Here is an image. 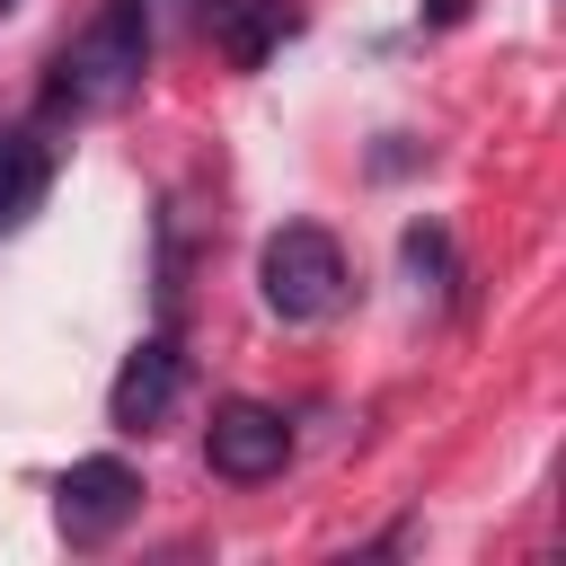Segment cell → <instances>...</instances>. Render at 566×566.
I'll use <instances>...</instances> for the list:
<instances>
[{"label": "cell", "instance_id": "4", "mask_svg": "<svg viewBox=\"0 0 566 566\" xmlns=\"http://www.w3.org/2000/svg\"><path fill=\"white\" fill-rule=\"evenodd\" d=\"M203 460H212V478H230V486H265V478H283V460H292V424H283V407H265V398H221L212 424H203Z\"/></svg>", "mask_w": 566, "mask_h": 566}, {"label": "cell", "instance_id": "9", "mask_svg": "<svg viewBox=\"0 0 566 566\" xmlns=\"http://www.w3.org/2000/svg\"><path fill=\"white\" fill-rule=\"evenodd\" d=\"M9 9H18V0H0V18H9Z\"/></svg>", "mask_w": 566, "mask_h": 566}, {"label": "cell", "instance_id": "7", "mask_svg": "<svg viewBox=\"0 0 566 566\" xmlns=\"http://www.w3.org/2000/svg\"><path fill=\"white\" fill-rule=\"evenodd\" d=\"M44 186H53L44 142H35V133H18V124H0V239L44 203Z\"/></svg>", "mask_w": 566, "mask_h": 566}, {"label": "cell", "instance_id": "2", "mask_svg": "<svg viewBox=\"0 0 566 566\" xmlns=\"http://www.w3.org/2000/svg\"><path fill=\"white\" fill-rule=\"evenodd\" d=\"M256 292H265V310H274L283 327H318V318L345 310L354 274H345V248H336L318 221H283V230H265V248H256Z\"/></svg>", "mask_w": 566, "mask_h": 566}, {"label": "cell", "instance_id": "6", "mask_svg": "<svg viewBox=\"0 0 566 566\" xmlns=\"http://www.w3.org/2000/svg\"><path fill=\"white\" fill-rule=\"evenodd\" d=\"M203 18H212V44L230 53V71H256L301 27V9H283V0H203Z\"/></svg>", "mask_w": 566, "mask_h": 566}, {"label": "cell", "instance_id": "1", "mask_svg": "<svg viewBox=\"0 0 566 566\" xmlns=\"http://www.w3.org/2000/svg\"><path fill=\"white\" fill-rule=\"evenodd\" d=\"M150 71V0H106L62 53H53V80H44V115L53 124H80V115H106L142 88Z\"/></svg>", "mask_w": 566, "mask_h": 566}, {"label": "cell", "instance_id": "8", "mask_svg": "<svg viewBox=\"0 0 566 566\" xmlns=\"http://www.w3.org/2000/svg\"><path fill=\"white\" fill-rule=\"evenodd\" d=\"M460 9H469V0H424V18H433V27H451Z\"/></svg>", "mask_w": 566, "mask_h": 566}, {"label": "cell", "instance_id": "3", "mask_svg": "<svg viewBox=\"0 0 566 566\" xmlns=\"http://www.w3.org/2000/svg\"><path fill=\"white\" fill-rule=\"evenodd\" d=\"M133 513H142V469H133V460H115V451L71 460V469H62V486H53V522H62V539H71V548H106Z\"/></svg>", "mask_w": 566, "mask_h": 566}, {"label": "cell", "instance_id": "5", "mask_svg": "<svg viewBox=\"0 0 566 566\" xmlns=\"http://www.w3.org/2000/svg\"><path fill=\"white\" fill-rule=\"evenodd\" d=\"M177 389H186L177 336H142V345L124 354V371L106 380V424H115V433H150V424H168Z\"/></svg>", "mask_w": 566, "mask_h": 566}]
</instances>
